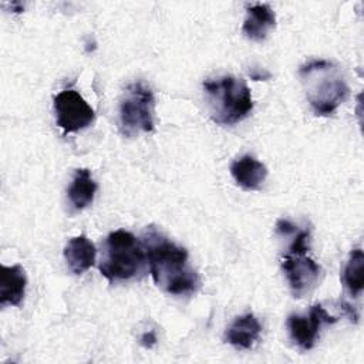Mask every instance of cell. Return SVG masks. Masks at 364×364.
<instances>
[{
  "mask_svg": "<svg viewBox=\"0 0 364 364\" xmlns=\"http://www.w3.org/2000/svg\"><path fill=\"white\" fill-rule=\"evenodd\" d=\"M210 117L216 124L233 125L245 119L253 109L247 84L233 75H222L203 82Z\"/></svg>",
  "mask_w": 364,
  "mask_h": 364,
  "instance_id": "cell-4",
  "label": "cell"
},
{
  "mask_svg": "<svg viewBox=\"0 0 364 364\" xmlns=\"http://www.w3.org/2000/svg\"><path fill=\"white\" fill-rule=\"evenodd\" d=\"M307 100L316 115H330L348 97V85L340 68L327 60H311L299 68Z\"/></svg>",
  "mask_w": 364,
  "mask_h": 364,
  "instance_id": "cell-2",
  "label": "cell"
},
{
  "mask_svg": "<svg viewBox=\"0 0 364 364\" xmlns=\"http://www.w3.org/2000/svg\"><path fill=\"white\" fill-rule=\"evenodd\" d=\"M139 343H141V346H144L145 348H152V347L156 344V336H155V333H154L152 330L144 333V334L141 336V338H139Z\"/></svg>",
  "mask_w": 364,
  "mask_h": 364,
  "instance_id": "cell-18",
  "label": "cell"
},
{
  "mask_svg": "<svg viewBox=\"0 0 364 364\" xmlns=\"http://www.w3.org/2000/svg\"><path fill=\"white\" fill-rule=\"evenodd\" d=\"M142 243L149 273L159 289L175 296H188L198 290L200 280L189 264L185 247L162 236L154 226L146 229Z\"/></svg>",
  "mask_w": 364,
  "mask_h": 364,
  "instance_id": "cell-1",
  "label": "cell"
},
{
  "mask_svg": "<svg viewBox=\"0 0 364 364\" xmlns=\"http://www.w3.org/2000/svg\"><path fill=\"white\" fill-rule=\"evenodd\" d=\"M54 112L64 134L85 129L95 119L94 109L75 90H63L54 97Z\"/></svg>",
  "mask_w": 364,
  "mask_h": 364,
  "instance_id": "cell-6",
  "label": "cell"
},
{
  "mask_svg": "<svg viewBox=\"0 0 364 364\" xmlns=\"http://www.w3.org/2000/svg\"><path fill=\"white\" fill-rule=\"evenodd\" d=\"M249 75H250V78H253L255 81H260V80H267V78H270V74L266 73V71H257V73L249 71Z\"/></svg>",
  "mask_w": 364,
  "mask_h": 364,
  "instance_id": "cell-19",
  "label": "cell"
},
{
  "mask_svg": "<svg viewBox=\"0 0 364 364\" xmlns=\"http://www.w3.org/2000/svg\"><path fill=\"white\" fill-rule=\"evenodd\" d=\"M146 266L145 246L131 232L118 229L107 236L100 260V272L107 280L138 279L145 273Z\"/></svg>",
  "mask_w": 364,
  "mask_h": 364,
  "instance_id": "cell-3",
  "label": "cell"
},
{
  "mask_svg": "<svg viewBox=\"0 0 364 364\" xmlns=\"http://www.w3.org/2000/svg\"><path fill=\"white\" fill-rule=\"evenodd\" d=\"M95 256V246L85 235L71 237L64 249L65 262L74 274H82L87 272L94 264Z\"/></svg>",
  "mask_w": 364,
  "mask_h": 364,
  "instance_id": "cell-13",
  "label": "cell"
},
{
  "mask_svg": "<svg viewBox=\"0 0 364 364\" xmlns=\"http://www.w3.org/2000/svg\"><path fill=\"white\" fill-rule=\"evenodd\" d=\"M155 98L149 87L132 82L119 104V128L125 136H135L154 129Z\"/></svg>",
  "mask_w": 364,
  "mask_h": 364,
  "instance_id": "cell-5",
  "label": "cell"
},
{
  "mask_svg": "<svg viewBox=\"0 0 364 364\" xmlns=\"http://www.w3.org/2000/svg\"><path fill=\"white\" fill-rule=\"evenodd\" d=\"M27 276L20 264L1 266L0 270V306H18L26 293Z\"/></svg>",
  "mask_w": 364,
  "mask_h": 364,
  "instance_id": "cell-9",
  "label": "cell"
},
{
  "mask_svg": "<svg viewBox=\"0 0 364 364\" xmlns=\"http://www.w3.org/2000/svg\"><path fill=\"white\" fill-rule=\"evenodd\" d=\"M337 318L330 316L321 304L311 306L307 316L290 314L287 317V328L290 338L301 350H310L314 347L318 331L324 324H333Z\"/></svg>",
  "mask_w": 364,
  "mask_h": 364,
  "instance_id": "cell-8",
  "label": "cell"
},
{
  "mask_svg": "<svg viewBox=\"0 0 364 364\" xmlns=\"http://www.w3.org/2000/svg\"><path fill=\"white\" fill-rule=\"evenodd\" d=\"M230 173L236 183L246 191H257L267 176V168L252 155H243L232 162Z\"/></svg>",
  "mask_w": 364,
  "mask_h": 364,
  "instance_id": "cell-10",
  "label": "cell"
},
{
  "mask_svg": "<svg viewBox=\"0 0 364 364\" xmlns=\"http://www.w3.org/2000/svg\"><path fill=\"white\" fill-rule=\"evenodd\" d=\"M282 267L294 297L309 294L318 283L321 269L306 253H286Z\"/></svg>",
  "mask_w": 364,
  "mask_h": 364,
  "instance_id": "cell-7",
  "label": "cell"
},
{
  "mask_svg": "<svg viewBox=\"0 0 364 364\" xmlns=\"http://www.w3.org/2000/svg\"><path fill=\"white\" fill-rule=\"evenodd\" d=\"M341 306H343V310L348 314V317L351 318V320H354V321H357V318H358V314L355 313V310L350 306V304H347V303H341Z\"/></svg>",
  "mask_w": 364,
  "mask_h": 364,
  "instance_id": "cell-20",
  "label": "cell"
},
{
  "mask_svg": "<svg viewBox=\"0 0 364 364\" xmlns=\"http://www.w3.org/2000/svg\"><path fill=\"white\" fill-rule=\"evenodd\" d=\"M276 232L280 236H290V235H294L297 232V226L293 225L287 219H280L276 223Z\"/></svg>",
  "mask_w": 364,
  "mask_h": 364,
  "instance_id": "cell-17",
  "label": "cell"
},
{
  "mask_svg": "<svg viewBox=\"0 0 364 364\" xmlns=\"http://www.w3.org/2000/svg\"><path fill=\"white\" fill-rule=\"evenodd\" d=\"M97 192V183L87 168L75 171L73 182L68 188V200L75 210H82L90 206Z\"/></svg>",
  "mask_w": 364,
  "mask_h": 364,
  "instance_id": "cell-14",
  "label": "cell"
},
{
  "mask_svg": "<svg viewBox=\"0 0 364 364\" xmlns=\"http://www.w3.org/2000/svg\"><path fill=\"white\" fill-rule=\"evenodd\" d=\"M364 255L360 247L353 249L350 257L344 266L343 282L348 293L357 297L363 291L364 286Z\"/></svg>",
  "mask_w": 364,
  "mask_h": 364,
  "instance_id": "cell-15",
  "label": "cell"
},
{
  "mask_svg": "<svg viewBox=\"0 0 364 364\" xmlns=\"http://www.w3.org/2000/svg\"><path fill=\"white\" fill-rule=\"evenodd\" d=\"M274 23L276 16L270 6L264 3H256L247 7L242 31L247 38L253 41H262L274 27Z\"/></svg>",
  "mask_w": 364,
  "mask_h": 364,
  "instance_id": "cell-12",
  "label": "cell"
},
{
  "mask_svg": "<svg viewBox=\"0 0 364 364\" xmlns=\"http://www.w3.org/2000/svg\"><path fill=\"white\" fill-rule=\"evenodd\" d=\"M262 331V326L255 314L246 313L236 317L228 327L225 338L229 344L240 350H249L255 346Z\"/></svg>",
  "mask_w": 364,
  "mask_h": 364,
  "instance_id": "cell-11",
  "label": "cell"
},
{
  "mask_svg": "<svg viewBox=\"0 0 364 364\" xmlns=\"http://www.w3.org/2000/svg\"><path fill=\"white\" fill-rule=\"evenodd\" d=\"M309 237L310 233L309 230H299L294 233L293 240L289 246V252L287 253H307L309 250Z\"/></svg>",
  "mask_w": 364,
  "mask_h": 364,
  "instance_id": "cell-16",
  "label": "cell"
}]
</instances>
